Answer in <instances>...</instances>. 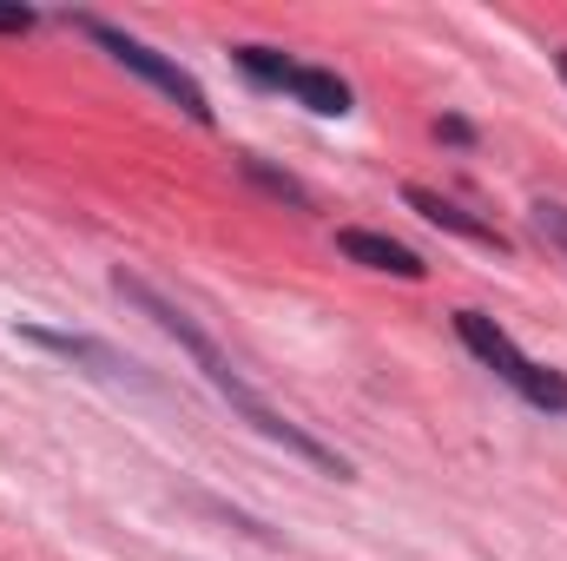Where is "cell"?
Here are the masks:
<instances>
[{"label":"cell","instance_id":"6da1fadb","mask_svg":"<svg viewBox=\"0 0 567 561\" xmlns=\"http://www.w3.org/2000/svg\"><path fill=\"white\" fill-rule=\"evenodd\" d=\"M455 330H462V344L488 364V370H502L535 410H567V377H555V370H542V364H528L515 344H508V330L495 324V317H482V310H455Z\"/></svg>","mask_w":567,"mask_h":561},{"label":"cell","instance_id":"7a4b0ae2","mask_svg":"<svg viewBox=\"0 0 567 561\" xmlns=\"http://www.w3.org/2000/svg\"><path fill=\"white\" fill-rule=\"evenodd\" d=\"M93 40H100L120 67H133L140 80H152L158 93H172V100H178L198 126H212V106H205V93H198V80H192V73H178L172 60H158L152 47H140V40H133V33H120V27H100V20H93Z\"/></svg>","mask_w":567,"mask_h":561},{"label":"cell","instance_id":"3957f363","mask_svg":"<svg viewBox=\"0 0 567 561\" xmlns=\"http://www.w3.org/2000/svg\"><path fill=\"white\" fill-rule=\"evenodd\" d=\"M337 245H343V258H357V265H370V272H390V278H423V258L410 252V245H396V238H383V232H337Z\"/></svg>","mask_w":567,"mask_h":561},{"label":"cell","instance_id":"277c9868","mask_svg":"<svg viewBox=\"0 0 567 561\" xmlns=\"http://www.w3.org/2000/svg\"><path fill=\"white\" fill-rule=\"evenodd\" d=\"M410 205L423 212L429 225H442V232H462V238H475V245H495V252H502V232H495V225H482V218H468V212H462V205H449L442 192L410 185Z\"/></svg>","mask_w":567,"mask_h":561},{"label":"cell","instance_id":"5b68a950","mask_svg":"<svg viewBox=\"0 0 567 561\" xmlns=\"http://www.w3.org/2000/svg\"><path fill=\"white\" fill-rule=\"evenodd\" d=\"M290 93H297L310 113H350V86H343L337 73H323V67H297V73H290Z\"/></svg>","mask_w":567,"mask_h":561},{"label":"cell","instance_id":"8992f818","mask_svg":"<svg viewBox=\"0 0 567 561\" xmlns=\"http://www.w3.org/2000/svg\"><path fill=\"white\" fill-rule=\"evenodd\" d=\"M238 60H245V67H251L258 80H278V86H290V73H297V67H290V60H278L271 47H245Z\"/></svg>","mask_w":567,"mask_h":561},{"label":"cell","instance_id":"52a82bcc","mask_svg":"<svg viewBox=\"0 0 567 561\" xmlns=\"http://www.w3.org/2000/svg\"><path fill=\"white\" fill-rule=\"evenodd\" d=\"M535 225H542V238H555L567 252V205H548V198H542V205H535Z\"/></svg>","mask_w":567,"mask_h":561},{"label":"cell","instance_id":"ba28073f","mask_svg":"<svg viewBox=\"0 0 567 561\" xmlns=\"http://www.w3.org/2000/svg\"><path fill=\"white\" fill-rule=\"evenodd\" d=\"M27 27H33L27 7H0V33H27Z\"/></svg>","mask_w":567,"mask_h":561},{"label":"cell","instance_id":"9c48e42d","mask_svg":"<svg viewBox=\"0 0 567 561\" xmlns=\"http://www.w3.org/2000/svg\"><path fill=\"white\" fill-rule=\"evenodd\" d=\"M561 80H567V53H561Z\"/></svg>","mask_w":567,"mask_h":561}]
</instances>
